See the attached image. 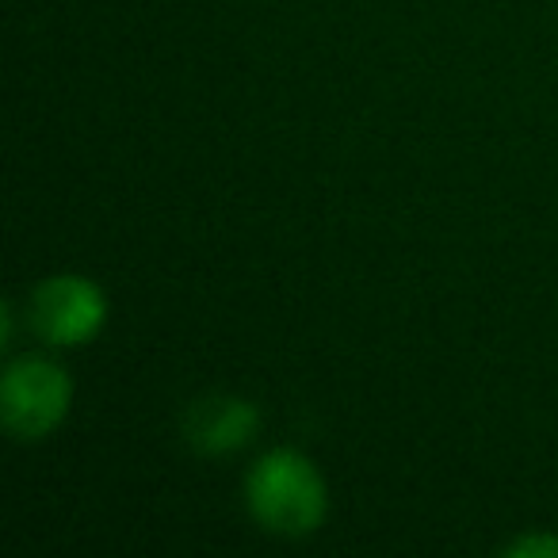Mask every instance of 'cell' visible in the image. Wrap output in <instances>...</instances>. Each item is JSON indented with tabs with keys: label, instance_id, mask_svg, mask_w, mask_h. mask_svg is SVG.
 Listing matches in <instances>:
<instances>
[{
	"label": "cell",
	"instance_id": "6da1fadb",
	"mask_svg": "<svg viewBox=\"0 0 558 558\" xmlns=\"http://www.w3.org/2000/svg\"><path fill=\"white\" fill-rule=\"evenodd\" d=\"M245 501L256 524L276 535H311L329 509L318 466L291 448H276L256 459L245 478Z\"/></svg>",
	"mask_w": 558,
	"mask_h": 558
},
{
	"label": "cell",
	"instance_id": "7a4b0ae2",
	"mask_svg": "<svg viewBox=\"0 0 558 558\" xmlns=\"http://www.w3.org/2000/svg\"><path fill=\"white\" fill-rule=\"evenodd\" d=\"M73 383L62 364L47 356H16L0 379V417L16 440H43L65 421Z\"/></svg>",
	"mask_w": 558,
	"mask_h": 558
},
{
	"label": "cell",
	"instance_id": "3957f363",
	"mask_svg": "<svg viewBox=\"0 0 558 558\" xmlns=\"http://www.w3.org/2000/svg\"><path fill=\"white\" fill-rule=\"evenodd\" d=\"M27 322L54 349L93 341L108 322V299L85 276H50L27 299Z\"/></svg>",
	"mask_w": 558,
	"mask_h": 558
},
{
	"label": "cell",
	"instance_id": "277c9868",
	"mask_svg": "<svg viewBox=\"0 0 558 558\" xmlns=\"http://www.w3.org/2000/svg\"><path fill=\"white\" fill-rule=\"evenodd\" d=\"M260 428V410L245 398H207L195 402L184 421L187 444H195L207 456H226V451L245 448Z\"/></svg>",
	"mask_w": 558,
	"mask_h": 558
},
{
	"label": "cell",
	"instance_id": "5b68a950",
	"mask_svg": "<svg viewBox=\"0 0 558 558\" xmlns=\"http://www.w3.org/2000/svg\"><path fill=\"white\" fill-rule=\"evenodd\" d=\"M509 558H558V535L550 532H532V535H520L505 547Z\"/></svg>",
	"mask_w": 558,
	"mask_h": 558
}]
</instances>
